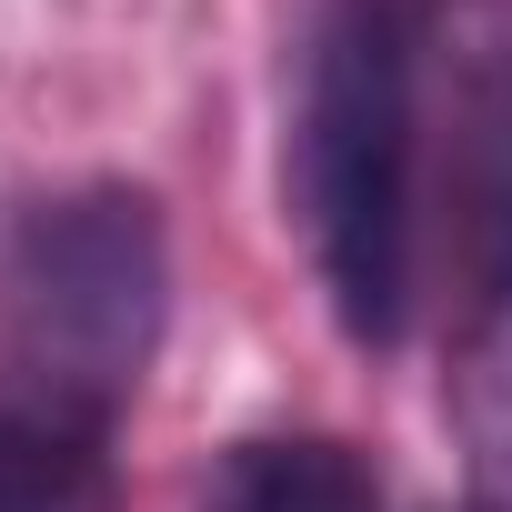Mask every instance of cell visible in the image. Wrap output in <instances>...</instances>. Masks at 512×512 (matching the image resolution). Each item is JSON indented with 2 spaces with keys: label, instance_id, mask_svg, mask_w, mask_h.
Instances as JSON below:
<instances>
[{
  "label": "cell",
  "instance_id": "8992f818",
  "mask_svg": "<svg viewBox=\"0 0 512 512\" xmlns=\"http://www.w3.org/2000/svg\"><path fill=\"white\" fill-rule=\"evenodd\" d=\"M472 512H482V502H472Z\"/></svg>",
  "mask_w": 512,
  "mask_h": 512
},
{
  "label": "cell",
  "instance_id": "7a4b0ae2",
  "mask_svg": "<svg viewBox=\"0 0 512 512\" xmlns=\"http://www.w3.org/2000/svg\"><path fill=\"white\" fill-rule=\"evenodd\" d=\"M171 322V241L161 201L131 181H81L21 211L0 251V342L31 402L121 412Z\"/></svg>",
  "mask_w": 512,
  "mask_h": 512
},
{
  "label": "cell",
  "instance_id": "3957f363",
  "mask_svg": "<svg viewBox=\"0 0 512 512\" xmlns=\"http://www.w3.org/2000/svg\"><path fill=\"white\" fill-rule=\"evenodd\" d=\"M462 422L482 442V512H512V81L472 131V211H462Z\"/></svg>",
  "mask_w": 512,
  "mask_h": 512
},
{
  "label": "cell",
  "instance_id": "5b68a950",
  "mask_svg": "<svg viewBox=\"0 0 512 512\" xmlns=\"http://www.w3.org/2000/svg\"><path fill=\"white\" fill-rule=\"evenodd\" d=\"M201 512H382V482L352 442L292 432V442H231Z\"/></svg>",
  "mask_w": 512,
  "mask_h": 512
},
{
  "label": "cell",
  "instance_id": "277c9868",
  "mask_svg": "<svg viewBox=\"0 0 512 512\" xmlns=\"http://www.w3.org/2000/svg\"><path fill=\"white\" fill-rule=\"evenodd\" d=\"M0 512H121L111 422L71 402H0Z\"/></svg>",
  "mask_w": 512,
  "mask_h": 512
},
{
  "label": "cell",
  "instance_id": "6da1fadb",
  "mask_svg": "<svg viewBox=\"0 0 512 512\" xmlns=\"http://www.w3.org/2000/svg\"><path fill=\"white\" fill-rule=\"evenodd\" d=\"M412 91H422V31L412 0H322L292 71V141L282 191L312 241V272L332 322L382 352L412 312Z\"/></svg>",
  "mask_w": 512,
  "mask_h": 512
}]
</instances>
